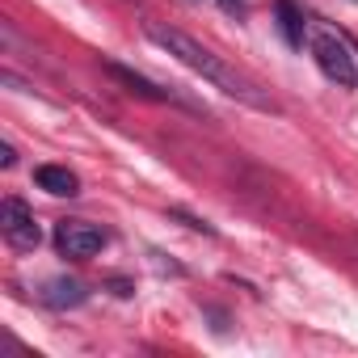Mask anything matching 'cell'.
Returning <instances> with one entry per match:
<instances>
[{"mask_svg": "<svg viewBox=\"0 0 358 358\" xmlns=\"http://www.w3.org/2000/svg\"><path fill=\"white\" fill-rule=\"evenodd\" d=\"M143 34L160 47V51H169L177 64H186L194 76H203L207 85H215L224 97H236V101H245V106H253V110H274V101L253 85V80H245L228 59H220L211 47H203L199 38H190L186 30H177V26H156V22H148L143 26Z\"/></svg>", "mask_w": 358, "mask_h": 358, "instance_id": "obj_1", "label": "cell"}, {"mask_svg": "<svg viewBox=\"0 0 358 358\" xmlns=\"http://www.w3.org/2000/svg\"><path fill=\"white\" fill-rule=\"evenodd\" d=\"M0 164H5V169H13V164H17V152H13V143H0Z\"/></svg>", "mask_w": 358, "mask_h": 358, "instance_id": "obj_9", "label": "cell"}, {"mask_svg": "<svg viewBox=\"0 0 358 358\" xmlns=\"http://www.w3.org/2000/svg\"><path fill=\"white\" fill-rule=\"evenodd\" d=\"M194 5H203V0H194Z\"/></svg>", "mask_w": 358, "mask_h": 358, "instance_id": "obj_11", "label": "cell"}, {"mask_svg": "<svg viewBox=\"0 0 358 358\" xmlns=\"http://www.w3.org/2000/svg\"><path fill=\"white\" fill-rule=\"evenodd\" d=\"M34 182H38V190H47L55 199H76L80 194V177L68 164H38L34 169Z\"/></svg>", "mask_w": 358, "mask_h": 358, "instance_id": "obj_5", "label": "cell"}, {"mask_svg": "<svg viewBox=\"0 0 358 358\" xmlns=\"http://www.w3.org/2000/svg\"><path fill=\"white\" fill-rule=\"evenodd\" d=\"M118 85H127V93H135V97H148V101H169V93L160 89V85H152L148 76H139V72H131V68H122V64H110L106 68Z\"/></svg>", "mask_w": 358, "mask_h": 358, "instance_id": "obj_8", "label": "cell"}, {"mask_svg": "<svg viewBox=\"0 0 358 358\" xmlns=\"http://www.w3.org/2000/svg\"><path fill=\"white\" fill-rule=\"evenodd\" d=\"M106 245H110V232L97 228V224H89V220H59V224H55V249H59L64 257L85 262V257L101 253Z\"/></svg>", "mask_w": 358, "mask_h": 358, "instance_id": "obj_3", "label": "cell"}, {"mask_svg": "<svg viewBox=\"0 0 358 358\" xmlns=\"http://www.w3.org/2000/svg\"><path fill=\"white\" fill-rule=\"evenodd\" d=\"M274 13H278V30H282L287 47H291V51H303L308 30H312V22L303 17V9L295 5V0H274Z\"/></svg>", "mask_w": 358, "mask_h": 358, "instance_id": "obj_6", "label": "cell"}, {"mask_svg": "<svg viewBox=\"0 0 358 358\" xmlns=\"http://www.w3.org/2000/svg\"><path fill=\"white\" fill-rule=\"evenodd\" d=\"M0 232H5V241H9L17 253H30V249H38V241H43V228H38L34 211H30L22 199H5V203H0Z\"/></svg>", "mask_w": 358, "mask_h": 358, "instance_id": "obj_4", "label": "cell"}, {"mask_svg": "<svg viewBox=\"0 0 358 358\" xmlns=\"http://www.w3.org/2000/svg\"><path fill=\"white\" fill-rule=\"evenodd\" d=\"M224 9H228V13H236V9H241V0H224Z\"/></svg>", "mask_w": 358, "mask_h": 358, "instance_id": "obj_10", "label": "cell"}, {"mask_svg": "<svg viewBox=\"0 0 358 358\" xmlns=\"http://www.w3.org/2000/svg\"><path fill=\"white\" fill-rule=\"evenodd\" d=\"M38 299L47 303V308H80L85 299H89V291H85V282H76V278H51L43 291H38Z\"/></svg>", "mask_w": 358, "mask_h": 358, "instance_id": "obj_7", "label": "cell"}, {"mask_svg": "<svg viewBox=\"0 0 358 358\" xmlns=\"http://www.w3.org/2000/svg\"><path fill=\"white\" fill-rule=\"evenodd\" d=\"M308 51H312V59H316V68H320V76L329 85H337V89H354L358 85V51H354V43L345 34H337L333 26L312 22Z\"/></svg>", "mask_w": 358, "mask_h": 358, "instance_id": "obj_2", "label": "cell"}]
</instances>
